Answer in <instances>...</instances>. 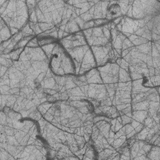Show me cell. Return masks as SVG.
<instances>
[{"mask_svg":"<svg viewBox=\"0 0 160 160\" xmlns=\"http://www.w3.org/2000/svg\"><path fill=\"white\" fill-rule=\"evenodd\" d=\"M0 11L1 21L7 25L12 36L21 31L29 22L26 1H0Z\"/></svg>","mask_w":160,"mask_h":160,"instance_id":"9","label":"cell"},{"mask_svg":"<svg viewBox=\"0 0 160 160\" xmlns=\"http://www.w3.org/2000/svg\"><path fill=\"white\" fill-rule=\"evenodd\" d=\"M37 40L39 46L47 56L49 68L54 76L59 77L76 76L74 62L68 52L58 41L48 38H37Z\"/></svg>","mask_w":160,"mask_h":160,"instance_id":"8","label":"cell"},{"mask_svg":"<svg viewBox=\"0 0 160 160\" xmlns=\"http://www.w3.org/2000/svg\"><path fill=\"white\" fill-rule=\"evenodd\" d=\"M37 121L48 152L61 159H85L95 114L86 100L45 102Z\"/></svg>","mask_w":160,"mask_h":160,"instance_id":"2","label":"cell"},{"mask_svg":"<svg viewBox=\"0 0 160 160\" xmlns=\"http://www.w3.org/2000/svg\"><path fill=\"white\" fill-rule=\"evenodd\" d=\"M1 159H46L48 146L35 119L4 106L1 111Z\"/></svg>","mask_w":160,"mask_h":160,"instance_id":"3","label":"cell"},{"mask_svg":"<svg viewBox=\"0 0 160 160\" xmlns=\"http://www.w3.org/2000/svg\"><path fill=\"white\" fill-rule=\"evenodd\" d=\"M61 86L39 46H26L17 61L1 75V104L38 121V107L60 101Z\"/></svg>","mask_w":160,"mask_h":160,"instance_id":"1","label":"cell"},{"mask_svg":"<svg viewBox=\"0 0 160 160\" xmlns=\"http://www.w3.org/2000/svg\"><path fill=\"white\" fill-rule=\"evenodd\" d=\"M28 9L29 24L38 39L59 41L81 31L74 7L68 1H34Z\"/></svg>","mask_w":160,"mask_h":160,"instance_id":"4","label":"cell"},{"mask_svg":"<svg viewBox=\"0 0 160 160\" xmlns=\"http://www.w3.org/2000/svg\"><path fill=\"white\" fill-rule=\"evenodd\" d=\"M82 31L93 53L97 67L116 62L112 46L111 22Z\"/></svg>","mask_w":160,"mask_h":160,"instance_id":"7","label":"cell"},{"mask_svg":"<svg viewBox=\"0 0 160 160\" xmlns=\"http://www.w3.org/2000/svg\"><path fill=\"white\" fill-rule=\"evenodd\" d=\"M58 41L73 61L76 76H83L97 68L93 53L82 31L69 34Z\"/></svg>","mask_w":160,"mask_h":160,"instance_id":"6","label":"cell"},{"mask_svg":"<svg viewBox=\"0 0 160 160\" xmlns=\"http://www.w3.org/2000/svg\"><path fill=\"white\" fill-rule=\"evenodd\" d=\"M159 146L153 145L151 148L150 151L149 152L148 154V159H158L159 160L160 159L159 155H160V151H159Z\"/></svg>","mask_w":160,"mask_h":160,"instance_id":"10","label":"cell"},{"mask_svg":"<svg viewBox=\"0 0 160 160\" xmlns=\"http://www.w3.org/2000/svg\"><path fill=\"white\" fill-rule=\"evenodd\" d=\"M97 68L112 105L120 116L131 112L132 80L129 71L116 62H108Z\"/></svg>","mask_w":160,"mask_h":160,"instance_id":"5","label":"cell"}]
</instances>
